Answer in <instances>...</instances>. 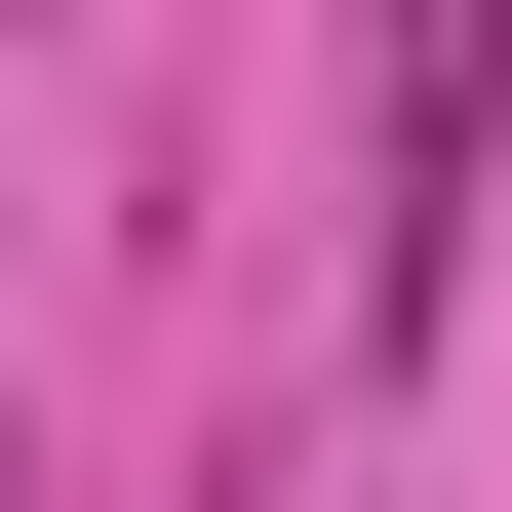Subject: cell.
Masks as SVG:
<instances>
[{
    "mask_svg": "<svg viewBox=\"0 0 512 512\" xmlns=\"http://www.w3.org/2000/svg\"><path fill=\"white\" fill-rule=\"evenodd\" d=\"M355 276H394V316H434V276H473V158H512V0H394V40H355Z\"/></svg>",
    "mask_w": 512,
    "mask_h": 512,
    "instance_id": "6da1fadb",
    "label": "cell"
}]
</instances>
